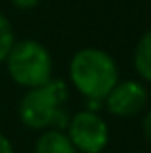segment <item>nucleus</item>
Wrapping results in <instances>:
<instances>
[{"instance_id":"1a4fd4ad","label":"nucleus","mask_w":151,"mask_h":153,"mask_svg":"<svg viewBox=\"0 0 151 153\" xmlns=\"http://www.w3.org/2000/svg\"><path fill=\"white\" fill-rule=\"evenodd\" d=\"M18 10H33L35 6H39L41 0H10Z\"/></svg>"},{"instance_id":"423d86ee","label":"nucleus","mask_w":151,"mask_h":153,"mask_svg":"<svg viewBox=\"0 0 151 153\" xmlns=\"http://www.w3.org/2000/svg\"><path fill=\"white\" fill-rule=\"evenodd\" d=\"M35 153H78L70 138L62 130H45L35 142Z\"/></svg>"},{"instance_id":"39448f33","label":"nucleus","mask_w":151,"mask_h":153,"mask_svg":"<svg viewBox=\"0 0 151 153\" xmlns=\"http://www.w3.org/2000/svg\"><path fill=\"white\" fill-rule=\"evenodd\" d=\"M145 105H147V89L144 87V83L134 79L118 82L105 97L107 111L120 118H128L141 112Z\"/></svg>"},{"instance_id":"9b49d317","label":"nucleus","mask_w":151,"mask_h":153,"mask_svg":"<svg viewBox=\"0 0 151 153\" xmlns=\"http://www.w3.org/2000/svg\"><path fill=\"white\" fill-rule=\"evenodd\" d=\"M0 153H16L12 142L8 140V136L2 134V132H0Z\"/></svg>"},{"instance_id":"7ed1b4c3","label":"nucleus","mask_w":151,"mask_h":153,"mask_svg":"<svg viewBox=\"0 0 151 153\" xmlns=\"http://www.w3.org/2000/svg\"><path fill=\"white\" fill-rule=\"evenodd\" d=\"M6 70L18 85L25 89L45 85L53 79V58L45 45L33 39L16 41L6 56Z\"/></svg>"},{"instance_id":"f03ea898","label":"nucleus","mask_w":151,"mask_h":153,"mask_svg":"<svg viewBox=\"0 0 151 153\" xmlns=\"http://www.w3.org/2000/svg\"><path fill=\"white\" fill-rule=\"evenodd\" d=\"M70 79L85 99L105 101L118 83V68L109 52L87 47L78 51L70 60Z\"/></svg>"},{"instance_id":"6e6552de","label":"nucleus","mask_w":151,"mask_h":153,"mask_svg":"<svg viewBox=\"0 0 151 153\" xmlns=\"http://www.w3.org/2000/svg\"><path fill=\"white\" fill-rule=\"evenodd\" d=\"M16 43V35H14V27L8 22L6 16L0 14V62H4L8 56L10 49Z\"/></svg>"},{"instance_id":"0eeeda50","label":"nucleus","mask_w":151,"mask_h":153,"mask_svg":"<svg viewBox=\"0 0 151 153\" xmlns=\"http://www.w3.org/2000/svg\"><path fill=\"white\" fill-rule=\"evenodd\" d=\"M134 66L141 79L151 82V29L141 35L134 51Z\"/></svg>"},{"instance_id":"20e7f679","label":"nucleus","mask_w":151,"mask_h":153,"mask_svg":"<svg viewBox=\"0 0 151 153\" xmlns=\"http://www.w3.org/2000/svg\"><path fill=\"white\" fill-rule=\"evenodd\" d=\"M66 130V136L78 153H101L109 143V126L97 112H76L70 118Z\"/></svg>"},{"instance_id":"f257e3e1","label":"nucleus","mask_w":151,"mask_h":153,"mask_svg":"<svg viewBox=\"0 0 151 153\" xmlns=\"http://www.w3.org/2000/svg\"><path fill=\"white\" fill-rule=\"evenodd\" d=\"M68 99V87L62 79H50L45 85L27 89L18 107L19 120L31 130H62L68 128L70 114L62 105Z\"/></svg>"},{"instance_id":"9d476101","label":"nucleus","mask_w":151,"mask_h":153,"mask_svg":"<svg viewBox=\"0 0 151 153\" xmlns=\"http://www.w3.org/2000/svg\"><path fill=\"white\" fill-rule=\"evenodd\" d=\"M141 130H144V136L145 140L151 143V111L144 116V122H141Z\"/></svg>"}]
</instances>
